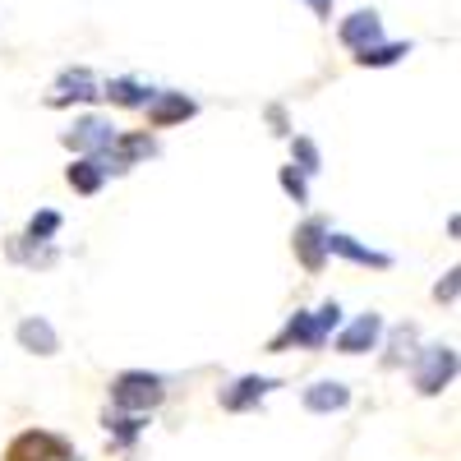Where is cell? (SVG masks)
<instances>
[{
    "label": "cell",
    "instance_id": "6da1fadb",
    "mask_svg": "<svg viewBox=\"0 0 461 461\" xmlns=\"http://www.w3.org/2000/svg\"><path fill=\"white\" fill-rule=\"evenodd\" d=\"M337 323H341V304L328 300V304H319L314 314H295V319H286V328L273 337V346H267V351H286V346H310V351H319V346L332 337Z\"/></svg>",
    "mask_w": 461,
    "mask_h": 461
},
{
    "label": "cell",
    "instance_id": "7a4b0ae2",
    "mask_svg": "<svg viewBox=\"0 0 461 461\" xmlns=\"http://www.w3.org/2000/svg\"><path fill=\"white\" fill-rule=\"evenodd\" d=\"M162 397H167V383H162L158 374H148V369H125V374L111 378V402H115V411L148 415Z\"/></svg>",
    "mask_w": 461,
    "mask_h": 461
},
{
    "label": "cell",
    "instance_id": "3957f363",
    "mask_svg": "<svg viewBox=\"0 0 461 461\" xmlns=\"http://www.w3.org/2000/svg\"><path fill=\"white\" fill-rule=\"evenodd\" d=\"M452 378H456V351L452 346H425L420 351V369H415V393L438 397Z\"/></svg>",
    "mask_w": 461,
    "mask_h": 461
},
{
    "label": "cell",
    "instance_id": "277c9868",
    "mask_svg": "<svg viewBox=\"0 0 461 461\" xmlns=\"http://www.w3.org/2000/svg\"><path fill=\"white\" fill-rule=\"evenodd\" d=\"M10 461H79L74 447L60 438V434H47V429H28L10 443Z\"/></svg>",
    "mask_w": 461,
    "mask_h": 461
},
{
    "label": "cell",
    "instance_id": "5b68a950",
    "mask_svg": "<svg viewBox=\"0 0 461 461\" xmlns=\"http://www.w3.org/2000/svg\"><path fill=\"white\" fill-rule=\"evenodd\" d=\"M115 130L111 121H102V115H79L69 130H65V148H74L79 158H97V152H106L115 143Z\"/></svg>",
    "mask_w": 461,
    "mask_h": 461
},
{
    "label": "cell",
    "instance_id": "8992f818",
    "mask_svg": "<svg viewBox=\"0 0 461 461\" xmlns=\"http://www.w3.org/2000/svg\"><path fill=\"white\" fill-rule=\"evenodd\" d=\"M328 221L323 217H310V221H300L295 226V258L310 267V273H323V263H328Z\"/></svg>",
    "mask_w": 461,
    "mask_h": 461
},
{
    "label": "cell",
    "instance_id": "52a82bcc",
    "mask_svg": "<svg viewBox=\"0 0 461 461\" xmlns=\"http://www.w3.org/2000/svg\"><path fill=\"white\" fill-rule=\"evenodd\" d=\"M102 97V88H97V79L79 65V69H65L60 79L51 84V93H47V106H69V102H97Z\"/></svg>",
    "mask_w": 461,
    "mask_h": 461
},
{
    "label": "cell",
    "instance_id": "ba28073f",
    "mask_svg": "<svg viewBox=\"0 0 461 461\" xmlns=\"http://www.w3.org/2000/svg\"><path fill=\"white\" fill-rule=\"evenodd\" d=\"M337 37H341L346 51H365V47L383 42V19H378V10H356V14H346L341 28H337Z\"/></svg>",
    "mask_w": 461,
    "mask_h": 461
},
{
    "label": "cell",
    "instance_id": "9c48e42d",
    "mask_svg": "<svg viewBox=\"0 0 461 461\" xmlns=\"http://www.w3.org/2000/svg\"><path fill=\"white\" fill-rule=\"evenodd\" d=\"M273 388H282L277 378H267V374H245V378L230 383V388H221V406H226V411H249V406H258Z\"/></svg>",
    "mask_w": 461,
    "mask_h": 461
},
{
    "label": "cell",
    "instance_id": "30bf717a",
    "mask_svg": "<svg viewBox=\"0 0 461 461\" xmlns=\"http://www.w3.org/2000/svg\"><path fill=\"white\" fill-rule=\"evenodd\" d=\"M143 111H148V125L167 130V125H180V121H189V115L199 111V102H194V97H185V93H152Z\"/></svg>",
    "mask_w": 461,
    "mask_h": 461
},
{
    "label": "cell",
    "instance_id": "8fae6325",
    "mask_svg": "<svg viewBox=\"0 0 461 461\" xmlns=\"http://www.w3.org/2000/svg\"><path fill=\"white\" fill-rule=\"evenodd\" d=\"M378 337H383V319L378 314H360L351 328H341L337 351L341 356H365V351H374V346H378Z\"/></svg>",
    "mask_w": 461,
    "mask_h": 461
},
{
    "label": "cell",
    "instance_id": "7c38bea8",
    "mask_svg": "<svg viewBox=\"0 0 461 461\" xmlns=\"http://www.w3.org/2000/svg\"><path fill=\"white\" fill-rule=\"evenodd\" d=\"M328 254H341V258H351V263H360V267H393V254L369 249V245H360L356 236H346V230H328Z\"/></svg>",
    "mask_w": 461,
    "mask_h": 461
},
{
    "label": "cell",
    "instance_id": "4fadbf2b",
    "mask_svg": "<svg viewBox=\"0 0 461 461\" xmlns=\"http://www.w3.org/2000/svg\"><path fill=\"white\" fill-rule=\"evenodd\" d=\"M346 406H351V388L337 378H323L314 388H304V411H314V415H332V411H346Z\"/></svg>",
    "mask_w": 461,
    "mask_h": 461
},
{
    "label": "cell",
    "instance_id": "5bb4252c",
    "mask_svg": "<svg viewBox=\"0 0 461 461\" xmlns=\"http://www.w3.org/2000/svg\"><path fill=\"white\" fill-rule=\"evenodd\" d=\"M19 346H23V351H32V356H56L60 351V337H56V328L47 319H23L19 323Z\"/></svg>",
    "mask_w": 461,
    "mask_h": 461
},
{
    "label": "cell",
    "instance_id": "9a60e30c",
    "mask_svg": "<svg viewBox=\"0 0 461 461\" xmlns=\"http://www.w3.org/2000/svg\"><path fill=\"white\" fill-rule=\"evenodd\" d=\"M402 56H411V42H374V47L356 51V60H360L365 69H388V65H397Z\"/></svg>",
    "mask_w": 461,
    "mask_h": 461
},
{
    "label": "cell",
    "instance_id": "2e32d148",
    "mask_svg": "<svg viewBox=\"0 0 461 461\" xmlns=\"http://www.w3.org/2000/svg\"><path fill=\"white\" fill-rule=\"evenodd\" d=\"M65 176H69V185H74V194H97L102 180H106V171L97 167V158H79Z\"/></svg>",
    "mask_w": 461,
    "mask_h": 461
},
{
    "label": "cell",
    "instance_id": "e0dca14e",
    "mask_svg": "<svg viewBox=\"0 0 461 461\" xmlns=\"http://www.w3.org/2000/svg\"><path fill=\"white\" fill-rule=\"evenodd\" d=\"M102 97H111L115 106H148L152 88H143L139 79H111V84L102 88Z\"/></svg>",
    "mask_w": 461,
    "mask_h": 461
},
{
    "label": "cell",
    "instance_id": "ac0fdd59",
    "mask_svg": "<svg viewBox=\"0 0 461 461\" xmlns=\"http://www.w3.org/2000/svg\"><path fill=\"white\" fill-rule=\"evenodd\" d=\"M143 425H148V420H143V415H130V411H115V415H106V429L115 434V443H121V447H130V443L143 434Z\"/></svg>",
    "mask_w": 461,
    "mask_h": 461
},
{
    "label": "cell",
    "instance_id": "d6986e66",
    "mask_svg": "<svg viewBox=\"0 0 461 461\" xmlns=\"http://www.w3.org/2000/svg\"><path fill=\"white\" fill-rule=\"evenodd\" d=\"M10 254H14L19 263H28V267H51V263H56V249H51V245H37V240H28V245L14 240Z\"/></svg>",
    "mask_w": 461,
    "mask_h": 461
},
{
    "label": "cell",
    "instance_id": "ffe728a7",
    "mask_svg": "<svg viewBox=\"0 0 461 461\" xmlns=\"http://www.w3.org/2000/svg\"><path fill=\"white\" fill-rule=\"evenodd\" d=\"M291 148H295V162H291V167H295L304 180L323 171V158H319V148H314L310 139H291Z\"/></svg>",
    "mask_w": 461,
    "mask_h": 461
},
{
    "label": "cell",
    "instance_id": "44dd1931",
    "mask_svg": "<svg viewBox=\"0 0 461 461\" xmlns=\"http://www.w3.org/2000/svg\"><path fill=\"white\" fill-rule=\"evenodd\" d=\"M60 230V212H51V208H42L32 221H28V236L23 240H37V245H51V236Z\"/></svg>",
    "mask_w": 461,
    "mask_h": 461
},
{
    "label": "cell",
    "instance_id": "7402d4cb",
    "mask_svg": "<svg viewBox=\"0 0 461 461\" xmlns=\"http://www.w3.org/2000/svg\"><path fill=\"white\" fill-rule=\"evenodd\" d=\"M415 356V328L406 323V328H397L393 332V351H388V365H402V360H411Z\"/></svg>",
    "mask_w": 461,
    "mask_h": 461
},
{
    "label": "cell",
    "instance_id": "603a6c76",
    "mask_svg": "<svg viewBox=\"0 0 461 461\" xmlns=\"http://www.w3.org/2000/svg\"><path fill=\"white\" fill-rule=\"evenodd\" d=\"M282 189H286L295 203H310V185H304V176L295 167H282Z\"/></svg>",
    "mask_w": 461,
    "mask_h": 461
},
{
    "label": "cell",
    "instance_id": "cb8c5ba5",
    "mask_svg": "<svg viewBox=\"0 0 461 461\" xmlns=\"http://www.w3.org/2000/svg\"><path fill=\"white\" fill-rule=\"evenodd\" d=\"M267 125H273V134L291 139V121H286V111H282V106H267Z\"/></svg>",
    "mask_w": 461,
    "mask_h": 461
},
{
    "label": "cell",
    "instance_id": "d4e9b609",
    "mask_svg": "<svg viewBox=\"0 0 461 461\" xmlns=\"http://www.w3.org/2000/svg\"><path fill=\"white\" fill-rule=\"evenodd\" d=\"M456 277H461V273H456V267H452V273H447V277H443V282L434 286V300H456V286H461Z\"/></svg>",
    "mask_w": 461,
    "mask_h": 461
},
{
    "label": "cell",
    "instance_id": "484cf974",
    "mask_svg": "<svg viewBox=\"0 0 461 461\" xmlns=\"http://www.w3.org/2000/svg\"><path fill=\"white\" fill-rule=\"evenodd\" d=\"M304 5H314L319 19H332V0H304Z\"/></svg>",
    "mask_w": 461,
    "mask_h": 461
}]
</instances>
